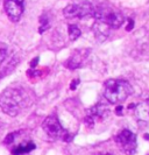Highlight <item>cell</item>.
<instances>
[{"label":"cell","mask_w":149,"mask_h":155,"mask_svg":"<svg viewBox=\"0 0 149 155\" xmlns=\"http://www.w3.org/2000/svg\"><path fill=\"white\" fill-rule=\"evenodd\" d=\"M29 104L28 93L21 87L11 86L0 94V107L11 117L18 116Z\"/></svg>","instance_id":"cell-1"},{"label":"cell","mask_w":149,"mask_h":155,"mask_svg":"<svg viewBox=\"0 0 149 155\" xmlns=\"http://www.w3.org/2000/svg\"><path fill=\"white\" fill-rule=\"evenodd\" d=\"M132 93V85L124 79H109L104 85V96L111 104H120Z\"/></svg>","instance_id":"cell-2"},{"label":"cell","mask_w":149,"mask_h":155,"mask_svg":"<svg viewBox=\"0 0 149 155\" xmlns=\"http://www.w3.org/2000/svg\"><path fill=\"white\" fill-rule=\"evenodd\" d=\"M93 18L97 21H100L105 23L106 26H109L110 28H114V29L121 27V25L124 23L122 13L109 6L94 8Z\"/></svg>","instance_id":"cell-3"},{"label":"cell","mask_w":149,"mask_h":155,"mask_svg":"<svg viewBox=\"0 0 149 155\" xmlns=\"http://www.w3.org/2000/svg\"><path fill=\"white\" fill-rule=\"evenodd\" d=\"M42 128L51 139L63 140L65 142L71 141L72 137L70 135V133L63 127L62 124L58 120V118L55 114H51L44 119V121L42 124Z\"/></svg>","instance_id":"cell-4"},{"label":"cell","mask_w":149,"mask_h":155,"mask_svg":"<svg viewBox=\"0 0 149 155\" xmlns=\"http://www.w3.org/2000/svg\"><path fill=\"white\" fill-rule=\"evenodd\" d=\"M94 7L91 5V2L85 1L80 4H72L64 8L63 14L68 19H84V18H90L93 16Z\"/></svg>","instance_id":"cell-5"},{"label":"cell","mask_w":149,"mask_h":155,"mask_svg":"<svg viewBox=\"0 0 149 155\" xmlns=\"http://www.w3.org/2000/svg\"><path fill=\"white\" fill-rule=\"evenodd\" d=\"M115 142L127 155H133L138 148L136 135L129 130H122L115 137Z\"/></svg>","instance_id":"cell-6"},{"label":"cell","mask_w":149,"mask_h":155,"mask_svg":"<svg viewBox=\"0 0 149 155\" xmlns=\"http://www.w3.org/2000/svg\"><path fill=\"white\" fill-rule=\"evenodd\" d=\"M5 11L8 18L12 21H19L24 13V2H19L15 0H5Z\"/></svg>","instance_id":"cell-7"},{"label":"cell","mask_w":149,"mask_h":155,"mask_svg":"<svg viewBox=\"0 0 149 155\" xmlns=\"http://www.w3.org/2000/svg\"><path fill=\"white\" fill-rule=\"evenodd\" d=\"M89 53H90V50H87V49H80V50L75 51L73 55L69 58V61L66 62V67L69 69H77V68H79L84 63Z\"/></svg>","instance_id":"cell-8"},{"label":"cell","mask_w":149,"mask_h":155,"mask_svg":"<svg viewBox=\"0 0 149 155\" xmlns=\"http://www.w3.org/2000/svg\"><path fill=\"white\" fill-rule=\"evenodd\" d=\"M106 113H109V110L106 109V106L104 105V104H97L94 107L91 109L90 111V113L87 114L86 117V123L87 124H93L94 120L96 119H100V118H104V116L106 114Z\"/></svg>","instance_id":"cell-9"},{"label":"cell","mask_w":149,"mask_h":155,"mask_svg":"<svg viewBox=\"0 0 149 155\" xmlns=\"http://www.w3.org/2000/svg\"><path fill=\"white\" fill-rule=\"evenodd\" d=\"M92 29H93V33H94V35H96V38L99 40V41H104V40L109 36V33H110L111 28L109 26H106L105 23L96 20V22L93 23Z\"/></svg>","instance_id":"cell-10"},{"label":"cell","mask_w":149,"mask_h":155,"mask_svg":"<svg viewBox=\"0 0 149 155\" xmlns=\"http://www.w3.org/2000/svg\"><path fill=\"white\" fill-rule=\"evenodd\" d=\"M36 148L35 143L33 141H24L19 145H16L12 148V154L13 155H24L34 150Z\"/></svg>","instance_id":"cell-11"},{"label":"cell","mask_w":149,"mask_h":155,"mask_svg":"<svg viewBox=\"0 0 149 155\" xmlns=\"http://www.w3.org/2000/svg\"><path fill=\"white\" fill-rule=\"evenodd\" d=\"M68 29H69V38L71 41H75L80 36V29L76 25H70Z\"/></svg>","instance_id":"cell-12"},{"label":"cell","mask_w":149,"mask_h":155,"mask_svg":"<svg viewBox=\"0 0 149 155\" xmlns=\"http://www.w3.org/2000/svg\"><path fill=\"white\" fill-rule=\"evenodd\" d=\"M21 134V131H16V132H12L9 133L7 137L5 138L4 140V143H6V145H9V143H12V142H14L15 139Z\"/></svg>","instance_id":"cell-13"},{"label":"cell","mask_w":149,"mask_h":155,"mask_svg":"<svg viewBox=\"0 0 149 155\" xmlns=\"http://www.w3.org/2000/svg\"><path fill=\"white\" fill-rule=\"evenodd\" d=\"M79 84V79L77 78V79H75V81H72L70 84V89L71 90H75L76 87H77V85Z\"/></svg>","instance_id":"cell-14"},{"label":"cell","mask_w":149,"mask_h":155,"mask_svg":"<svg viewBox=\"0 0 149 155\" xmlns=\"http://www.w3.org/2000/svg\"><path fill=\"white\" fill-rule=\"evenodd\" d=\"M115 113H117L118 116H121V114H122V106H121V105H118V106L115 107Z\"/></svg>","instance_id":"cell-15"},{"label":"cell","mask_w":149,"mask_h":155,"mask_svg":"<svg viewBox=\"0 0 149 155\" xmlns=\"http://www.w3.org/2000/svg\"><path fill=\"white\" fill-rule=\"evenodd\" d=\"M39 63V57H35V60L34 61H31V69H35V67H36V64Z\"/></svg>","instance_id":"cell-16"},{"label":"cell","mask_w":149,"mask_h":155,"mask_svg":"<svg viewBox=\"0 0 149 155\" xmlns=\"http://www.w3.org/2000/svg\"><path fill=\"white\" fill-rule=\"evenodd\" d=\"M128 21H129V22H128V26H127L126 29H127V31H131V29L133 28V20H128Z\"/></svg>","instance_id":"cell-17"},{"label":"cell","mask_w":149,"mask_h":155,"mask_svg":"<svg viewBox=\"0 0 149 155\" xmlns=\"http://www.w3.org/2000/svg\"><path fill=\"white\" fill-rule=\"evenodd\" d=\"M97 155H111L110 153H100V154H97Z\"/></svg>","instance_id":"cell-18"},{"label":"cell","mask_w":149,"mask_h":155,"mask_svg":"<svg viewBox=\"0 0 149 155\" xmlns=\"http://www.w3.org/2000/svg\"><path fill=\"white\" fill-rule=\"evenodd\" d=\"M144 138H146V139H148V140H149V135H148V134H146V135H144Z\"/></svg>","instance_id":"cell-19"},{"label":"cell","mask_w":149,"mask_h":155,"mask_svg":"<svg viewBox=\"0 0 149 155\" xmlns=\"http://www.w3.org/2000/svg\"><path fill=\"white\" fill-rule=\"evenodd\" d=\"M15 1H19V2H24V0H15Z\"/></svg>","instance_id":"cell-20"}]
</instances>
